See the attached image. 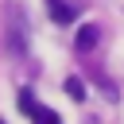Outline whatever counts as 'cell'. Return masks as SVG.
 Segmentation results:
<instances>
[{
    "label": "cell",
    "instance_id": "cell-1",
    "mask_svg": "<svg viewBox=\"0 0 124 124\" xmlns=\"http://www.w3.org/2000/svg\"><path fill=\"white\" fill-rule=\"evenodd\" d=\"M97 43H101V27H97V23H81L78 35H74V46H78V50H93Z\"/></svg>",
    "mask_w": 124,
    "mask_h": 124
},
{
    "label": "cell",
    "instance_id": "cell-2",
    "mask_svg": "<svg viewBox=\"0 0 124 124\" xmlns=\"http://www.w3.org/2000/svg\"><path fill=\"white\" fill-rule=\"evenodd\" d=\"M50 16H54V23H74L78 19V12L70 4H58V0H50Z\"/></svg>",
    "mask_w": 124,
    "mask_h": 124
},
{
    "label": "cell",
    "instance_id": "cell-3",
    "mask_svg": "<svg viewBox=\"0 0 124 124\" xmlns=\"http://www.w3.org/2000/svg\"><path fill=\"white\" fill-rule=\"evenodd\" d=\"M66 93H70L74 101H85V81H81V78H66Z\"/></svg>",
    "mask_w": 124,
    "mask_h": 124
},
{
    "label": "cell",
    "instance_id": "cell-4",
    "mask_svg": "<svg viewBox=\"0 0 124 124\" xmlns=\"http://www.w3.org/2000/svg\"><path fill=\"white\" fill-rule=\"evenodd\" d=\"M35 124H62L54 108H35Z\"/></svg>",
    "mask_w": 124,
    "mask_h": 124
},
{
    "label": "cell",
    "instance_id": "cell-5",
    "mask_svg": "<svg viewBox=\"0 0 124 124\" xmlns=\"http://www.w3.org/2000/svg\"><path fill=\"white\" fill-rule=\"evenodd\" d=\"M19 108H23L27 116H35V108H39V105H35V97H31V93H19Z\"/></svg>",
    "mask_w": 124,
    "mask_h": 124
},
{
    "label": "cell",
    "instance_id": "cell-6",
    "mask_svg": "<svg viewBox=\"0 0 124 124\" xmlns=\"http://www.w3.org/2000/svg\"><path fill=\"white\" fill-rule=\"evenodd\" d=\"M0 124H4V120H0Z\"/></svg>",
    "mask_w": 124,
    "mask_h": 124
}]
</instances>
